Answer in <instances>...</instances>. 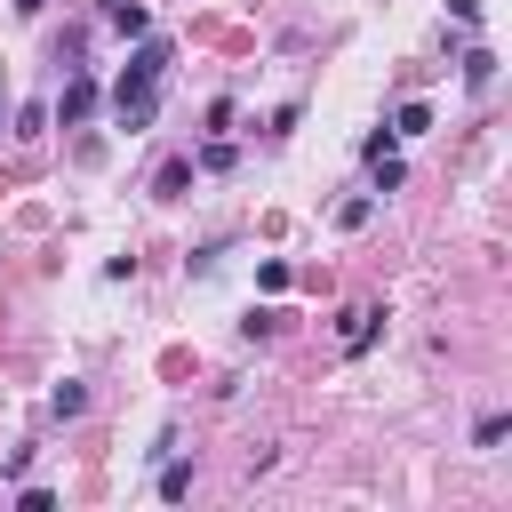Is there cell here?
Masks as SVG:
<instances>
[{"mask_svg": "<svg viewBox=\"0 0 512 512\" xmlns=\"http://www.w3.org/2000/svg\"><path fill=\"white\" fill-rule=\"evenodd\" d=\"M232 160H240V144H232V136H208V144H200V160H192V168H208V176H224V168H232Z\"/></svg>", "mask_w": 512, "mask_h": 512, "instance_id": "8992f818", "label": "cell"}, {"mask_svg": "<svg viewBox=\"0 0 512 512\" xmlns=\"http://www.w3.org/2000/svg\"><path fill=\"white\" fill-rule=\"evenodd\" d=\"M368 168H376V184H368V192H376V200H384V192H400V184H408V168H400V160H392V152H376V160H368Z\"/></svg>", "mask_w": 512, "mask_h": 512, "instance_id": "ba28073f", "label": "cell"}, {"mask_svg": "<svg viewBox=\"0 0 512 512\" xmlns=\"http://www.w3.org/2000/svg\"><path fill=\"white\" fill-rule=\"evenodd\" d=\"M88 112H96V80H88V72H72V80H64V96L48 104V120H64V128H80Z\"/></svg>", "mask_w": 512, "mask_h": 512, "instance_id": "7a4b0ae2", "label": "cell"}, {"mask_svg": "<svg viewBox=\"0 0 512 512\" xmlns=\"http://www.w3.org/2000/svg\"><path fill=\"white\" fill-rule=\"evenodd\" d=\"M424 128H432V104H400L392 112V136H424Z\"/></svg>", "mask_w": 512, "mask_h": 512, "instance_id": "30bf717a", "label": "cell"}, {"mask_svg": "<svg viewBox=\"0 0 512 512\" xmlns=\"http://www.w3.org/2000/svg\"><path fill=\"white\" fill-rule=\"evenodd\" d=\"M488 80H496V56L472 48V56H464V88H488Z\"/></svg>", "mask_w": 512, "mask_h": 512, "instance_id": "7c38bea8", "label": "cell"}, {"mask_svg": "<svg viewBox=\"0 0 512 512\" xmlns=\"http://www.w3.org/2000/svg\"><path fill=\"white\" fill-rule=\"evenodd\" d=\"M272 328H280V312H264V304H256V312H248V320H240V336H248V344H264V336H272Z\"/></svg>", "mask_w": 512, "mask_h": 512, "instance_id": "9a60e30c", "label": "cell"}, {"mask_svg": "<svg viewBox=\"0 0 512 512\" xmlns=\"http://www.w3.org/2000/svg\"><path fill=\"white\" fill-rule=\"evenodd\" d=\"M504 432H512V416H480V424H472V448H496Z\"/></svg>", "mask_w": 512, "mask_h": 512, "instance_id": "2e32d148", "label": "cell"}, {"mask_svg": "<svg viewBox=\"0 0 512 512\" xmlns=\"http://www.w3.org/2000/svg\"><path fill=\"white\" fill-rule=\"evenodd\" d=\"M256 288H264V296H280V288H288V264H280V256H264V264H256Z\"/></svg>", "mask_w": 512, "mask_h": 512, "instance_id": "5bb4252c", "label": "cell"}, {"mask_svg": "<svg viewBox=\"0 0 512 512\" xmlns=\"http://www.w3.org/2000/svg\"><path fill=\"white\" fill-rule=\"evenodd\" d=\"M0 120H8V88H0Z\"/></svg>", "mask_w": 512, "mask_h": 512, "instance_id": "d6986e66", "label": "cell"}, {"mask_svg": "<svg viewBox=\"0 0 512 512\" xmlns=\"http://www.w3.org/2000/svg\"><path fill=\"white\" fill-rule=\"evenodd\" d=\"M8 136H24V144H32V136H48V104H24V112H16V128H8Z\"/></svg>", "mask_w": 512, "mask_h": 512, "instance_id": "4fadbf2b", "label": "cell"}, {"mask_svg": "<svg viewBox=\"0 0 512 512\" xmlns=\"http://www.w3.org/2000/svg\"><path fill=\"white\" fill-rule=\"evenodd\" d=\"M104 24H112V32H128V40H144V32H152L144 0H104Z\"/></svg>", "mask_w": 512, "mask_h": 512, "instance_id": "277c9868", "label": "cell"}, {"mask_svg": "<svg viewBox=\"0 0 512 512\" xmlns=\"http://www.w3.org/2000/svg\"><path fill=\"white\" fill-rule=\"evenodd\" d=\"M448 16L456 24H480V0H448Z\"/></svg>", "mask_w": 512, "mask_h": 512, "instance_id": "e0dca14e", "label": "cell"}, {"mask_svg": "<svg viewBox=\"0 0 512 512\" xmlns=\"http://www.w3.org/2000/svg\"><path fill=\"white\" fill-rule=\"evenodd\" d=\"M160 496H168V504H176V496H192V464H176V456H168V464H160Z\"/></svg>", "mask_w": 512, "mask_h": 512, "instance_id": "8fae6325", "label": "cell"}, {"mask_svg": "<svg viewBox=\"0 0 512 512\" xmlns=\"http://www.w3.org/2000/svg\"><path fill=\"white\" fill-rule=\"evenodd\" d=\"M8 8H16V16H40V8H48V0H8Z\"/></svg>", "mask_w": 512, "mask_h": 512, "instance_id": "ac0fdd59", "label": "cell"}, {"mask_svg": "<svg viewBox=\"0 0 512 512\" xmlns=\"http://www.w3.org/2000/svg\"><path fill=\"white\" fill-rule=\"evenodd\" d=\"M184 184H192V160H160V176H152V200H184Z\"/></svg>", "mask_w": 512, "mask_h": 512, "instance_id": "5b68a950", "label": "cell"}, {"mask_svg": "<svg viewBox=\"0 0 512 512\" xmlns=\"http://www.w3.org/2000/svg\"><path fill=\"white\" fill-rule=\"evenodd\" d=\"M160 80H168V40H160V32H144V40H136V56H128V72L112 80V120H120L128 136H144V128L160 120Z\"/></svg>", "mask_w": 512, "mask_h": 512, "instance_id": "6da1fadb", "label": "cell"}, {"mask_svg": "<svg viewBox=\"0 0 512 512\" xmlns=\"http://www.w3.org/2000/svg\"><path fill=\"white\" fill-rule=\"evenodd\" d=\"M80 408H88V384H72V376H64V384L48 392V416H80Z\"/></svg>", "mask_w": 512, "mask_h": 512, "instance_id": "9c48e42d", "label": "cell"}, {"mask_svg": "<svg viewBox=\"0 0 512 512\" xmlns=\"http://www.w3.org/2000/svg\"><path fill=\"white\" fill-rule=\"evenodd\" d=\"M376 320H384L376 304H352V312H344V328H336V336H344V352H368V344H376Z\"/></svg>", "mask_w": 512, "mask_h": 512, "instance_id": "3957f363", "label": "cell"}, {"mask_svg": "<svg viewBox=\"0 0 512 512\" xmlns=\"http://www.w3.org/2000/svg\"><path fill=\"white\" fill-rule=\"evenodd\" d=\"M376 216V192H352V200H336V232H360Z\"/></svg>", "mask_w": 512, "mask_h": 512, "instance_id": "52a82bcc", "label": "cell"}]
</instances>
